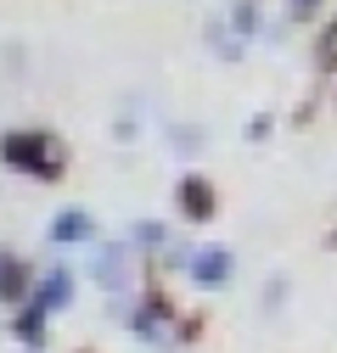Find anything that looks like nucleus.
Returning <instances> with one entry per match:
<instances>
[{
	"instance_id": "nucleus-7",
	"label": "nucleus",
	"mask_w": 337,
	"mask_h": 353,
	"mask_svg": "<svg viewBox=\"0 0 337 353\" xmlns=\"http://www.w3.org/2000/svg\"><path fill=\"white\" fill-rule=\"evenodd\" d=\"M90 275H96L107 292H118V286H124V247H118V241L96 252V270H90Z\"/></svg>"
},
{
	"instance_id": "nucleus-1",
	"label": "nucleus",
	"mask_w": 337,
	"mask_h": 353,
	"mask_svg": "<svg viewBox=\"0 0 337 353\" xmlns=\"http://www.w3.org/2000/svg\"><path fill=\"white\" fill-rule=\"evenodd\" d=\"M0 163L28 174V180H62L68 174V146L51 129H6L0 135Z\"/></svg>"
},
{
	"instance_id": "nucleus-2",
	"label": "nucleus",
	"mask_w": 337,
	"mask_h": 353,
	"mask_svg": "<svg viewBox=\"0 0 337 353\" xmlns=\"http://www.w3.org/2000/svg\"><path fill=\"white\" fill-rule=\"evenodd\" d=\"M175 208H180L186 225H208V219H214V208H220L214 180H208V174H180V185H175Z\"/></svg>"
},
{
	"instance_id": "nucleus-6",
	"label": "nucleus",
	"mask_w": 337,
	"mask_h": 353,
	"mask_svg": "<svg viewBox=\"0 0 337 353\" xmlns=\"http://www.w3.org/2000/svg\"><path fill=\"white\" fill-rule=\"evenodd\" d=\"M90 236H96V219L84 213V208H62L57 225H51V241L57 247H79V241H90Z\"/></svg>"
},
{
	"instance_id": "nucleus-5",
	"label": "nucleus",
	"mask_w": 337,
	"mask_h": 353,
	"mask_svg": "<svg viewBox=\"0 0 337 353\" xmlns=\"http://www.w3.org/2000/svg\"><path fill=\"white\" fill-rule=\"evenodd\" d=\"M28 292H34V270L17 258V252H0V303H28Z\"/></svg>"
},
{
	"instance_id": "nucleus-8",
	"label": "nucleus",
	"mask_w": 337,
	"mask_h": 353,
	"mask_svg": "<svg viewBox=\"0 0 337 353\" xmlns=\"http://www.w3.org/2000/svg\"><path fill=\"white\" fill-rule=\"evenodd\" d=\"M315 73H337V23L315 34Z\"/></svg>"
},
{
	"instance_id": "nucleus-9",
	"label": "nucleus",
	"mask_w": 337,
	"mask_h": 353,
	"mask_svg": "<svg viewBox=\"0 0 337 353\" xmlns=\"http://www.w3.org/2000/svg\"><path fill=\"white\" fill-rule=\"evenodd\" d=\"M320 6H326V0H287V17H292V23H309Z\"/></svg>"
},
{
	"instance_id": "nucleus-4",
	"label": "nucleus",
	"mask_w": 337,
	"mask_h": 353,
	"mask_svg": "<svg viewBox=\"0 0 337 353\" xmlns=\"http://www.w3.org/2000/svg\"><path fill=\"white\" fill-rule=\"evenodd\" d=\"M186 275L197 281V286H225L231 275H236V252L231 247H202V252H191V263H186Z\"/></svg>"
},
{
	"instance_id": "nucleus-3",
	"label": "nucleus",
	"mask_w": 337,
	"mask_h": 353,
	"mask_svg": "<svg viewBox=\"0 0 337 353\" xmlns=\"http://www.w3.org/2000/svg\"><path fill=\"white\" fill-rule=\"evenodd\" d=\"M73 303V275L62 270V263H51L46 270V281H34V292H28V308H39V314H62V308Z\"/></svg>"
},
{
	"instance_id": "nucleus-10",
	"label": "nucleus",
	"mask_w": 337,
	"mask_h": 353,
	"mask_svg": "<svg viewBox=\"0 0 337 353\" xmlns=\"http://www.w3.org/2000/svg\"><path fill=\"white\" fill-rule=\"evenodd\" d=\"M331 247H337V230H331Z\"/></svg>"
}]
</instances>
